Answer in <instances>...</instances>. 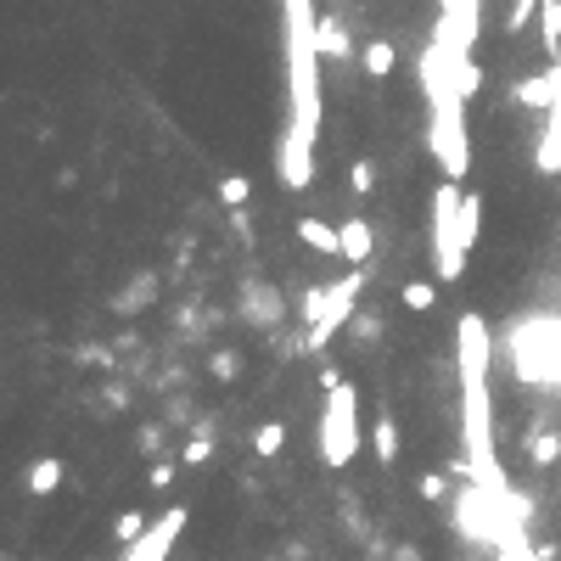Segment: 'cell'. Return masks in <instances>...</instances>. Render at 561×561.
<instances>
[{"label":"cell","instance_id":"6da1fadb","mask_svg":"<svg viewBox=\"0 0 561 561\" xmlns=\"http://www.w3.org/2000/svg\"><path fill=\"white\" fill-rule=\"evenodd\" d=\"M455 337H460V438H467V460H472V483L488 488L494 500H506V483L500 467H494V410H488V320L483 315H460L455 320Z\"/></svg>","mask_w":561,"mask_h":561},{"label":"cell","instance_id":"7a4b0ae2","mask_svg":"<svg viewBox=\"0 0 561 561\" xmlns=\"http://www.w3.org/2000/svg\"><path fill=\"white\" fill-rule=\"evenodd\" d=\"M359 286H366V276H359V264H354L343 281H332V286H309V292H304V337H298L304 354H320V348L354 320V309H359Z\"/></svg>","mask_w":561,"mask_h":561},{"label":"cell","instance_id":"3957f363","mask_svg":"<svg viewBox=\"0 0 561 561\" xmlns=\"http://www.w3.org/2000/svg\"><path fill=\"white\" fill-rule=\"evenodd\" d=\"M359 455V393L343 377L337 387H326V410H320V460L332 472H343Z\"/></svg>","mask_w":561,"mask_h":561},{"label":"cell","instance_id":"277c9868","mask_svg":"<svg viewBox=\"0 0 561 561\" xmlns=\"http://www.w3.org/2000/svg\"><path fill=\"white\" fill-rule=\"evenodd\" d=\"M467 247H460V180L444 175V186L433 191V264H438V281H455L467 270Z\"/></svg>","mask_w":561,"mask_h":561},{"label":"cell","instance_id":"5b68a950","mask_svg":"<svg viewBox=\"0 0 561 561\" xmlns=\"http://www.w3.org/2000/svg\"><path fill=\"white\" fill-rule=\"evenodd\" d=\"M276 175L286 191H304L315 180V129L304 124H286V136H281V157H276Z\"/></svg>","mask_w":561,"mask_h":561},{"label":"cell","instance_id":"8992f818","mask_svg":"<svg viewBox=\"0 0 561 561\" xmlns=\"http://www.w3.org/2000/svg\"><path fill=\"white\" fill-rule=\"evenodd\" d=\"M186 517H191L186 506H169V511H163V517L146 527L141 539H129V545H124V556H118V561H169L175 539L186 534Z\"/></svg>","mask_w":561,"mask_h":561},{"label":"cell","instance_id":"52a82bcc","mask_svg":"<svg viewBox=\"0 0 561 561\" xmlns=\"http://www.w3.org/2000/svg\"><path fill=\"white\" fill-rule=\"evenodd\" d=\"M550 79H556V95H550L539 141H534V169L539 175H561V56H550Z\"/></svg>","mask_w":561,"mask_h":561},{"label":"cell","instance_id":"ba28073f","mask_svg":"<svg viewBox=\"0 0 561 561\" xmlns=\"http://www.w3.org/2000/svg\"><path fill=\"white\" fill-rule=\"evenodd\" d=\"M298 242L309 253H326V258H343V225H326V219H298Z\"/></svg>","mask_w":561,"mask_h":561},{"label":"cell","instance_id":"9c48e42d","mask_svg":"<svg viewBox=\"0 0 561 561\" xmlns=\"http://www.w3.org/2000/svg\"><path fill=\"white\" fill-rule=\"evenodd\" d=\"M371 247H377L371 219H343V264H366Z\"/></svg>","mask_w":561,"mask_h":561},{"label":"cell","instance_id":"30bf717a","mask_svg":"<svg viewBox=\"0 0 561 561\" xmlns=\"http://www.w3.org/2000/svg\"><path fill=\"white\" fill-rule=\"evenodd\" d=\"M315 46H320V56H337V62H343V56L354 51L348 28H343L337 17H320V23H315Z\"/></svg>","mask_w":561,"mask_h":561},{"label":"cell","instance_id":"8fae6325","mask_svg":"<svg viewBox=\"0 0 561 561\" xmlns=\"http://www.w3.org/2000/svg\"><path fill=\"white\" fill-rule=\"evenodd\" d=\"M477 230H483V196L477 191H460V247H477Z\"/></svg>","mask_w":561,"mask_h":561},{"label":"cell","instance_id":"7c38bea8","mask_svg":"<svg viewBox=\"0 0 561 561\" xmlns=\"http://www.w3.org/2000/svg\"><path fill=\"white\" fill-rule=\"evenodd\" d=\"M62 477H68V467H62L56 455H46V460H35V467H28V494H56Z\"/></svg>","mask_w":561,"mask_h":561},{"label":"cell","instance_id":"4fadbf2b","mask_svg":"<svg viewBox=\"0 0 561 561\" xmlns=\"http://www.w3.org/2000/svg\"><path fill=\"white\" fill-rule=\"evenodd\" d=\"M371 449H377L382 467L399 460V426H393V416H377V421H371Z\"/></svg>","mask_w":561,"mask_h":561},{"label":"cell","instance_id":"5bb4252c","mask_svg":"<svg viewBox=\"0 0 561 561\" xmlns=\"http://www.w3.org/2000/svg\"><path fill=\"white\" fill-rule=\"evenodd\" d=\"M152 286H157V276H152V270H146V276H136V281H129V286L118 292V298H113V309H118V315L146 309V304H152Z\"/></svg>","mask_w":561,"mask_h":561},{"label":"cell","instance_id":"9a60e30c","mask_svg":"<svg viewBox=\"0 0 561 561\" xmlns=\"http://www.w3.org/2000/svg\"><path fill=\"white\" fill-rule=\"evenodd\" d=\"M242 309L258 320V326H276L281 320V298H276V292L270 286H247V298H242Z\"/></svg>","mask_w":561,"mask_h":561},{"label":"cell","instance_id":"2e32d148","mask_svg":"<svg viewBox=\"0 0 561 561\" xmlns=\"http://www.w3.org/2000/svg\"><path fill=\"white\" fill-rule=\"evenodd\" d=\"M550 95H556V79H550V68L517 85V102H522V107H534V113H545V107H550Z\"/></svg>","mask_w":561,"mask_h":561},{"label":"cell","instance_id":"e0dca14e","mask_svg":"<svg viewBox=\"0 0 561 561\" xmlns=\"http://www.w3.org/2000/svg\"><path fill=\"white\" fill-rule=\"evenodd\" d=\"M527 460H534V467H556L561 460V433H550V426L527 433Z\"/></svg>","mask_w":561,"mask_h":561},{"label":"cell","instance_id":"ac0fdd59","mask_svg":"<svg viewBox=\"0 0 561 561\" xmlns=\"http://www.w3.org/2000/svg\"><path fill=\"white\" fill-rule=\"evenodd\" d=\"M449 74H455V90L467 95V102H472V95L483 90V68H477L472 56H455V51H449Z\"/></svg>","mask_w":561,"mask_h":561},{"label":"cell","instance_id":"d6986e66","mask_svg":"<svg viewBox=\"0 0 561 561\" xmlns=\"http://www.w3.org/2000/svg\"><path fill=\"white\" fill-rule=\"evenodd\" d=\"M359 62H366V74H371V79H387V74H393V62H399V51H393L387 40H371L366 51H359Z\"/></svg>","mask_w":561,"mask_h":561},{"label":"cell","instance_id":"ffe728a7","mask_svg":"<svg viewBox=\"0 0 561 561\" xmlns=\"http://www.w3.org/2000/svg\"><path fill=\"white\" fill-rule=\"evenodd\" d=\"M281 444H286V426H281V421H258V426H253V449H258L264 460H276Z\"/></svg>","mask_w":561,"mask_h":561},{"label":"cell","instance_id":"44dd1931","mask_svg":"<svg viewBox=\"0 0 561 561\" xmlns=\"http://www.w3.org/2000/svg\"><path fill=\"white\" fill-rule=\"evenodd\" d=\"M247 196H253V180H247V175H225V180H219V203H225V208H247Z\"/></svg>","mask_w":561,"mask_h":561},{"label":"cell","instance_id":"7402d4cb","mask_svg":"<svg viewBox=\"0 0 561 561\" xmlns=\"http://www.w3.org/2000/svg\"><path fill=\"white\" fill-rule=\"evenodd\" d=\"M534 12H545V0H511V12H506V28H511V35H522V28L534 23Z\"/></svg>","mask_w":561,"mask_h":561},{"label":"cell","instance_id":"603a6c76","mask_svg":"<svg viewBox=\"0 0 561 561\" xmlns=\"http://www.w3.org/2000/svg\"><path fill=\"white\" fill-rule=\"evenodd\" d=\"M433 304H438L433 281H405V309H433Z\"/></svg>","mask_w":561,"mask_h":561},{"label":"cell","instance_id":"cb8c5ba5","mask_svg":"<svg viewBox=\"0 0 561 561\" xmlns=\"http://www.w3.org/2000/svg\"><path fill=\"white\" fill-rule=\"evenodd\" d=\"M146 527H152V522H146V511H124V517L113 522V534H118V545H129V539H141Z\"/></svg>","mask_w":561,"mask_h":561},{"label":"cell","instance_id":"d4e9b609","mask_svg":"<svg viewBox=\"0 0 561 561\" xmlns=\"http://www.w3.org/2000/svg\"><path fill=\"white\" fill-rule=\"evenodd\" d=\"M545 51L561 56V0H545Z\"/></svg>","mask_w":561,"mask_h":561},{"label":"cell","instance_id":"484cf974","mask_svg":"<svg viewBox=\"0 0 561 561\" xmlns=\"http://www.w3.org/2000/svg\"><path fill=\"white\" fill-rule=\"evenodd\" d=\"M237 371H242V359L230 354V348H219V354L208 359V377H214V382H237Z\"/></svg>","mask_w":561,"mask_h":561},{"label":"cell","instance_id":"4316f807","mask_svg":"<svg viewBox=\"0 0 561 561\" xmlns=\"http://www.w3.org/2000/svg\"><path fill=\"white\" fill-rule=\"evenodd\" d=\"M180 460H186V467H208V460H214V438H208V433H196V438L186 444V455H180Z\"/></svg>","mask_w":561,"mask_h":561},{"label":"cell","instance_id":"83f0119b","mask_svg":"<svg viewBox=\"0 0 561 561\" xmlns=\"http://www.w3.org/2000/svg\"><path fill=\"white\" fill-rule=\"evenodd\" d=\"M416 494H421V500H449V483H444L438 472H421V477H416Z\"/></svg>","mask_w":561,"mask_h":561},{"label":"cell","instance_id":"f1b7e54d","mask_svg":"<svg viewBox=\"0 0 561 561\" xmlns=\"http://www.w3.org/2000/svg\"><path fill=\"white\" fill-rule=\"evenodd\" d=\"M348 186H354L359 196H366V191L377 186V169H371V157H359V163H354V169H348Z\"/></svg>","mask_w":561,"mask_h":561},{"label":"cell","instance_id":"f546056e","mask_svg":"<svg viewBox=\"0 0 561 561\" xmlns=\"http://www.w3.org/2000/svg\"><path fill=\"white\" fill-rule=\"evenodd\" d=\"M175 483V467H169V460H152V467H146V488H169Z\"/></svg>","mask_w":561,"mask_h":561},{"label":"cell","instance_id":"4dcf8cb0","mask_svg":"<svg viewBox=\"0 0 561 561\" xmlns=\"http://www.w3.org/2000/svg\"><path fill=\"white\" fill-rule=\"evenodd\" d=\"M348 326H354V337H359V343H371V337L382 332V326H377V315H359V309H354V320H348Z\"/></svg>","mask_w":561,"mask_h":561},{"label":"cell","instance_id":"1f68e13d","mask_svg":"<svg viewBox=\"0 0 561 561\" xmlns=\"http://www.w3.org/2000/svg\"><path fill=\"white\" fill-rule=\"evenodd\" d=\"M157 444H163V426H141V449L157 455Z\"/></svg>","mask_w":561,"mask_h":561},{"label":"cell","instance_id":"d6a6232c","mask_svg":"<svg viewBox=\"0 0 561 561\" xmlns=\"http://www.w3.org/2000/svg\"><path fill=\"white\" fill-rule=\"evenodd\" d=\"M393 556H399V561H421V550H416V545H399Z\"/></svg>","mask_w":561,"mask_h":561}]
</instances>
